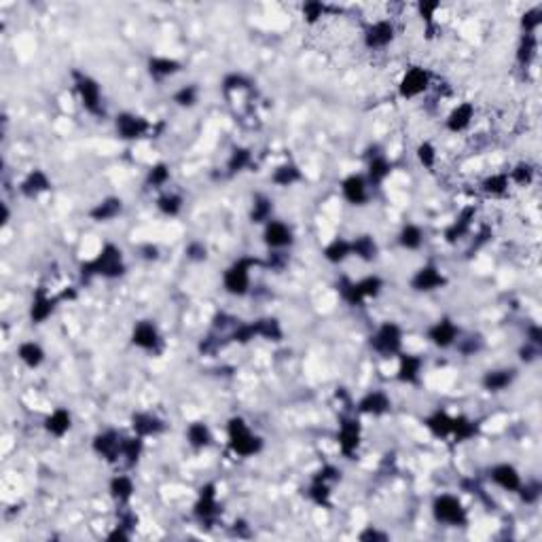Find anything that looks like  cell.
<instances>
[{"instance_id": "1f68e13d", "label": "cell", "mask_w": 542, "mask_h": 542, "mask_svg": "<svg viewBox=\"0 0 542 542\" xmlns=\"http://www.w3.org/2000/svg\"><path fill=\"white\" fill-rule=\"evenodd\" d=\"M108 492H111V496H113L115 502L127 504V502L132 500L134 492H136V487H134L132 477H127V474H117V477L111 479V483H108Z\"/></svg>"}, {"instance_id": "30bf717a", "label": "cell", "mask_w": 542, "mask_h": 542, "mask_svg": "<svg viewBox=\"0 0 542 542\" xmlns=\"http://www.w3.org/2000/svg\"><path fill=\"white\" fill-rule=\"evenodd\" d=\"M219 498H216V485L208 483L199 490V498L193 506V515L201 521V523H212L216 517H219Z\"/></svg>"}, {"instance_id": "9f6ffc18", "label": "cell", "mask_w": 542, "mask_h": 542, "mask_svg": "<svg viewBox=\"0 0 542 542\" xmlns=\"http://www.w3.org/2000/svg\"><path fill=\"white\" fill-rule=\"evenodd\" d=\"M324 13H327V5L324 3H318V0H311V3H305L303 5V20L307 24H316L324 17Z\"/></svg>"}, {"instance_id": "83f0119b", "label": "cell", "mask_w": 542, "mask_h": 542, "mask_svg": "<svg viewBox=\"0 0 542 542\" xmlns=\"http://www.w3.org/2000/svg\"><path fill=\"white\" fill-rule=\"evenodd\" d=\"M183 70V64L174 58H164V56H155L148 60V75L155 81H164L168 77H174Z\"/></svg>"}, {"instance_id": "836d02e7", "label": "cell", "mask_w": 542, "mask_h": 542, "mask_svg": "<svg viewBox=\"0 0 542 542\" xmlns=\"http://www.w3.org/2000/svg\"><path fill=\"white\" fill-rule=\"evenodd\" d=\"M324 258L333 265H339L343 261H348L352 256V242L343 240V238H335L327 248H324Z\"/></svg>"}, {"instance_id": "5bb4252c", "label": "cell", "mask_w": 542, "mask_h": 542, "mask_svg": "<svg viewBox=\"0 0 542 542\" xmlns=\"http://www.w3.org/2000/svg\"><path fill=\"white\" fill-rule=\"evenodd\" d=\"M121 441H123V437H119L115 430H106L93 437L91 447L106 462H117L121 458Z\"/></svg>"}, {"instance_id": "d6a6232c", "label": "cell", "mask_w": 542, "mask_h": 542, "mask_svg": "<svg viewBox=\"0 0 542 542\" xmlns=\"http://www.w3.org/2000/svg\"><path fill=\"white\" fill-rule=\"evenodd\" d=\"M17 358L28 366V369H38L45 362V350L36 341H24L17 348Z\"/></svg>"}, {"instance_id": "60d3db41", "label": "cell", "mask_w": 542, "mask_h": 542, "mask_svg": "<svg viewBox=\"0 0 542 542\" xmlns=\"http://www.w3.org/2000/svg\"><path fill=\"white\" fill-rule=\"evenodd\" d=\"M271 212H274V201L265 195H256L254 201H252L250 221L252 223H267V221H271Z\"/></svg>"}, {"instance_id": "7c38bea8", "label": "cell", "mask_w": 542, "mask_h": 542, "mask_svg": "<svg viewBox=\"0 0 542 542\" xmlns=\"http://www.w3.org/2000/svg\"><path fill=\"white\" fill-rule=\"evenodd\" d=\"M396 36V28L390 20H377L364 30V45L369 49H386L392 45Z\"/></svg>"}, {"instance_id": "ba28073f", "label": "cell", "mask_w": 542, "mask_h": 542, "mask_svg": "<svg viewBox=\"0 0 542 542\" xmlns=\"http://www.w3.org/2000/svg\"><path fill=\"white\" fill-rule=\"evenodd\" d=\"M428 87H430V72L424 66H411L398 83V95L403 100H413L421 95Z\"/></svg>"}, {"instance_id": "6da1fadb", "label": "cell", "mask_w": 542, "mask_h": 542, "mask_svg": "<svg viewBox=\"0 0 542 542\" xmlns=\"http://www.w3.org/2000/svg\"><path fill=\"white\" fill-rule=\"evenodd\" d=\"M81 274L83 278H93V276H102V278H119L125 274V261H123V252L121 248H117L115 244H106L95 258L87 261L81 265Z\"/></svg>"}, {"instance_id": "f907efd6", "label": "cell", "mask_w": 542, "mask_h": 542, "mask_svg": "<svg viewBox=\"0 0 542 542\" xmlns=\"http://www.w3.org/2000/svg\"><path fill=\"white\" fill-rule=\"evenodd\" d=\"M415 155H417V161H419V164H421L426 170H432V168L437 166V148H435V144H432V142L424 140V142L417 146Z\"/></svg>"}, {"instance_id": "6f0895ef", "label": "cell", "mask_w": 542, "mask_h": 542, "mask_svg": "<svg viewBox=\"0 0 542 542\" xmlns=\"http://www.w3.org/2000/svg\"><path fill=\"white\" fill-rule=\"evenodd\" d=\"M532 178H534V168L529 166V164H517L513 170H511V176H509V180H513V183H517V185H521V187H525V185H529L532 183Z\"/></svg>"}, {"instance_id": "c3c4849f", "label": "cell", "mask_w": 542, "mask_h": 542, "mask_svg": "<svg viewBox=\"0 0 542 542\" xmlns=\"http://www.w3.org/2000/svg\"><path fill=\"white\" fill-rule=\"evenodd\" d=\"M509 185H511L509 174H492V176H487L483 180L481 187H483V191L487 195H502V193H506Z\"/></svg>"}, {"instance_id": "9a60e30c", "label": "cell", "mask_w": 542, "mask_h": 542, "mask_svg": "<svg viewBox=\"0 0 542 542\" xmlns=\"http://www.w3.org/2000/svg\"><path fill=\"white\" fill-rule=\"evenodd\" d=\"M132 343L144 352H157L161 346V335L155 327V322H150V320L138 322L132 331Z\"/></svg>"}, {"instance_id": "d6986e66", "label": "cell", "mask_w": 542, "mask_h": 542, "mask_svg": "<svg viewBox=\"0 0 542 542\" xmlns=\"http://www.w3.org/2000/svg\"><path fill=\"white\" fill-rule=\"evenodd\" d=\"M398 371L396 377L403 384H419V377L424 371V358L417 354H398Z\"/></svg>"}, {"instance_id": "5b68a950", "label": "cell", "mask_w": 542, "mask_h": 542, "mask_svg": "<svg viewBox=\"0 0 542 542\" xmlns=\"http://www.w3.org/2000/svg\"><path fill=\"white\" fill-rule=\"evenodd\" d=\"M371 348L384 358H394L403 352V329L396 322H384L371 337Z\"/></svg>"}, {"instance_id": "3957f363", "label": "cell", "mask_w": 542, "mask_h": 542, "mask_svg": "<svg viewBox=\"0 0 542 542\" xmlns=\"http://www.w3.org/2000/svg\"><path fill=\"white\" fill-rule=\"evenodd\" d=\"M261 261L252 256H242L238 258L223 276V286L229 295L233 297H244L250 288V269L256 267Z\"/></svg>"}, {"instance_id": "6125c7cd", "label": "cell", "mask_w": 542, "mask_h": 542, "mask_svg": "<svg viewBox=\"0 0 542 542\" xmlns=\"http://www.w3.org/2000/svg\"><path fill=\"white\" fill-rule=\"evenodd\" d=\"M358 538L364 540V542H371V540H388V534L379 532V529H375V527H366L364 532H360Z\"/></svg>"}, {"instance_id": "91938a15", "label": "cell", "mask_w": 542, "mask_h": 542, "mask_svg": "<svg viewBox=\"0 0 542 542\" xmlns=\"http://www.w3.org/2000/svg\"><path fill=\"white\" fill-rule=\"evenodd\" d=\"M187 258L191 261H206L208 258V248L201 242H193L187 246Z\"/></svg>"}, {"instance_id": "cb8c5ba5", "label": "cell", "mask_w": 542, "mask_h": 542, "mask_svg": "<svg viewBox=\"0 0 542 542\" xmlns=\"http://www.w3.org/2000/svg\"><path fill=\"white\" fill-rule=\"evenodd\" d=\"M472 119H474V106H472L470 102H462V104H458L454 111L447 115L445 127H447L451 134H460V132H464V130L470 127Z\"/></svg>"}, {"instance_id": "9c48e42d", "label": "cell", "mask_w": 542, "mask_h": 542, "mask_svg": "<svg viewBox=\"0 0 542 542\" xmlns=\"http://www.w3.org/2000/svg\"><path fill=\"white\" fill-rule=\"evenodd\" d=\"M447 286V278L443 276V271L437 265H424L419 267L413 278H411V288L415 293H432Z\"/></svg>"}, {"instance_id": "ffe728a7", "label": "cell", "mask_w": 542, "mask_h": 542, "mask_svg": "<svg viewBox=\"0 0 542 542\" xmlns=\"http://www.w3.org/2000/svg\"><path fill=\"white\" fill-rule=\"evenodd\" d=\"M392 409V401L382 390H371L358 401V411L364 415H386Z\"/></svg>"}, {"instance_id": "52a82bcc", "label": "cell", "mask_w": 542, "mask_h": 542, "mask_svg": "<svg viewBox=\"0 0 542 542\" xmlns=\"http://www.w3.org/2000/svg\"><path fill=\"white\" fill-rule=\"evenodd\" d=\"M360 439H362V428L360 421L354 417H346L339 424V432H337V443H339V451L343 454V458L352 460L360 447Z\"/></svg>"}, {"instance_id": "94428289", "label": "cell", "mask_w": 542, "mask_h": 542, "mask_svg": "<svg viewBox=\"0 0 542 542\" xmlns=\"http://www.w3.org/2000/svg\"><path fill=\"white\" fill-rule=\"evenodd\" d=\"M519 492H521V498H523L525 502H536L538 496H540V485H538V483H534V485H521Z\"/></svg>"}, {"instance_id": "4fadbf2b", "label": "cell", "mask_w": 542, "mask_h": 542, "mask_svg": "<svg viewBox=\"0 0 542 542\" xmlns=\"http://www.w3.org/2000/svg\"><path fill=\"white\" fill-rule=\"evenodd\" d=\"M115 127H117V134H119L121 140H138V138L148 134L150 123L144 117H140V115L121 113L115 119Z\"/></svg>"}, {"instance_id": "e7e4bbea", "label": "cell", "mask_w": 542, "mask_h": 542, "mask_svg": "<svg viewBox=\"0 0 542 542\" xmlns=\"http://www.w3.org/2000/svg\"><path fill=\"white\" fill-rule=\"evenodd\" d=\"M108 540H121V542L130 540V527H125L123 523L117 525L111 534H108Z\"/></svg>"}, {"instance_id": "e575fe53", "label": "cell", "mask_w": 542, "mask_h": 542, "mask_svg": "<svg viewBox=\"0 0 542 542\" xmlns=\"http://www.w3.org/2000/svg\"><path fill=\"white\" fill-rule=\"evenodd\" d=\"M301 180H303V174H301L299 166H295V164H282L274 170V174H271V183L278 187H293L295 183H301Z\"/></svg>"}, {"instance_id": "816d5d0a", "label": "cell", "mask_w": 542, "mask_h": 542, "mask_svg": "<svg viewBox=\"0 0 542 542\" xmlns=\"http://www.w3.org/2000/svg\"><path fill=\"white\" fill-rule=\"evenodd\" d=\"M199 100V89L195 85H185L174 93V102L180 108H193Z\"/></svg>"}, {"instance_id": "11a10c76", "label": "cell", "mask_w": 542, "mask_h": 542, "mask_svg": "<svg viewBox=\"0 0 542 542\" xmlns=\"http://www.w3.org/2000/svg\"><path fill=\"white\" fill-rule=\"evenodd\" d=\"M254 337H258V331H256V320L254 322H246V324H240V327L233 331L231 339L235 343H248L252 341Z\"/></svg>"}, {"instance_id": "277c9868", "label": "cell", "mask_w": 542, "mask_h": 542, "mask_svg": "<svg viewBox=\"0 0 542 542\" xmlns=\"http://www.w3.org/2000/svg\"><path fill=\"white\" fill-rule=\"evenodd\" d=\"M72 79H75V87H77V93L81 98V104L85 111L93 117H104V102H102L100 83L93 77L79 72V70L72 72Z\"/></svg>"}, {"instance_id": "4dcf8cb0", "label": "cell", "mask_w": 542, "mask_h": 542, "mask_svg": "<svg viewBox=\"0 0 542 542\" xmlns=\"http://www.w3.org/2000/svg\"><path fill=\"white\" fill-rule=\"evenodd\" d=\"M424 426L439 439H447L454 432V417L447 411H435L424 419Z\"/></svg>"}, {"instance_id": "484cf974", "label": "cell", "mask_w": 542, "mask_h": 542, "mask_svg": "<svg viewBox=\"0 0 542 542\" xmlns=\"http://www.w3.org/2000/svg\"><path fill=\"white\" fill-rule=\"evenodd\" d=\"M515 369H494L487 371L481 379V386L487 392H502L506 390L513 382H515Z\"/></svg>"}, {"instance_id": "f35d334b", "label": "cell", "mask_w": 542, "mask_h": 542, "mask_svg": "<svg viewBox=\"0 0 542 542\" xmlns=\"http://www.w3.org/2000/svg\"><path fill=\"white\" fill-rule=\"evenodd\" d=\"M307 496L318 506H324V509L331 506V483L313 479L311 485H309V490H307Z\"/></svg>"}, {"instance_id": "f5cc1de1", "label": "cell", "mask_w": 542, "mask_h": 542, "mask_svg": "<svg viewBox=\"0 0 542 542\" xmlns=\"http://www.w3.org/2000/svg\"><path fill=\"white\" fill-rule=\"evenodd\" d=\"M252 87V81L240 72H231L223 79V91L229 93V91H244V89H250Z\"/></svg>"}, {"instance_id": "44dd1931", "label": "cell", "mask_w": 542, "mask_h": 542, "mask_svg": "<svg viewBox=\"0 0 542 542\" xmlns=\"http://www.w3.org/2000/svg\"><path fill=\"white\" fill-rule=\"evenodd\" d=\"M341 193H343L346 201H350L352 206H364L369 199V183L360 174H350L341 183Z\"/></svg>"}, {"instance_id": "ee69618b", "label": "cell", "mask_w": 542, "mask_h": 542, "mask_svg": "<svg viewBox=\"0 0 542 542\" xmlns=\"http://www.w3.org/2000/svg\"><path fill=\"white\" fill-rule=\"evenodd\" d=\"M250 164H252V150L238 146V148H233V153L227 161V170H229V174H238V172H244Z\"/></svg>"}, {"instance_id": "f6af8a7d", "label": "cell", "mask_w": 542, "mask_h": 542, "mask_svg": "<svg viewBox=\"0 0 542 542\" xmlns=\"http://www.w3.org/2000/svg\"><path fill=\"white\" fill-rule=\"evenodd\" d=\"M183 206L185 201L178 193H164L157 199V210L166 216H178L183 212Z\"/></svg>"}, {"instance_id": "03108f58", "label": "cell", "mask_w": 542, "mask_h": 542, "mask_svg": "<svg viewBox=\"0 0 542 542\" xmlns=\"http://www.w3.org/2000/svg\"><path fill=\"white\" fill-rule=\"evenodd\" d=\"M142 252H144V258H148V261H155V258L159 256V248H157V246H153V244L144 246V248H142Z\"/></svg>"}, {"instance_id": "be15d7a7", "label": "cell", "mask_w": 542, "mask_h": 542, "mask_svg": "<svg viewBox=\"0 0 542 542\" xmlns=\"http://www.w3.org/2000/svg\"><path fill=\"white\" fill-rule=\"evenodd\" d=\"M527 343H532V346H536V348L542 346V331H540L538 324H534V327L527 329Z\"/></svg>"}, {"instance_id": "bcb514c9", "label": "cell", "mask_w": 542, "mask_h": 542, "mask_svg": "<svg viewBox=\"0 0 542 542\" xmlns=\"http://www.w3.org/2000/svg\"><path fill=\"white\" fill-rule=\"evenodd\" d=\"M170 166L168 164H155L150 170H148V174H146V187H150V189H161V187H166L168 183H170Z\"/></svg>"}, {"instance_id": "db71d44e", "label": "cell", "mask_w": 542, "mask_h": 542, "mask_svg": "<svg viewBox=\"0 0 542 542\" xmlns=\"http://www.w3.org/2000/svg\"><path fill=\"white\" fill-rule=\"evenodd\" d=\"M540 24H542V11H540L538 7L525 11L523 17H521V30H523V34H536V30L540 28Z\"/></svg>"}, {"instance_id": "74e56055", "label": "cell", "mask_w": 542, "mask_h": 542, "mask_svg": "<svg viewBox=\"0 0 542 542\" xmlns=\"http://www.w3.org/2000/svg\"><path fill=\"white\" fill-rule=\"evenodd\" d=\"M398 244H401L405 250H419L421 244H424V231H421V227H417V225H413V223L405 225V227L401 229V233H398Z\"/></svg>"}, {"instance_id": "f1b7e54d", "label": "cell", "mask_w": 542, "mask_h": 542, "mask_svg": "<svg viewBox=\"0 0 542 542\" xmlns=\"http://www.w3.org/2000/svg\"><path fill=\"white\" fill-rule=\"evenodd\" d=\"M392 172V164L388 161V157L384 155H373L369 161V170H366V183L369 187H379L384 185L386 178Z\"/></svg>"}, {"instance_id": "b9f144b4", "label": "cell", "mask_w": 542, "mask_h": 542, "mask_svg": "<svg viewBox=\"0 0 542 542\" xmlns=\"http://www.w3.org/2000/svg\"><path fill=\"white\" fill-rule=\"evenodd\" d=\"M536 51H538V38L536 34H523L521 36V42L517 47V62L521 66H527L532 64V60L536 58Z\"/></svg>"}, {"instance_id": "e0dca14e", "label": "cell", "mask_w": 542, "mask_h": 542, "mask_svg": "<svg viewBox=\"0 0 542 542\" xmlns=\"http://www.w3.org/2000/svg\"><path fill=\"white\" fill-rule=\"evenodd\" d=\"M132 428L138 437H157L166 430V421L150 411H138L132 415Z\"/></svg>"}, {"instance_id": "7dc6e473", "label": "cell", "mask_w": 542, "mask_h": 542, "mask_svg": "<svg viewBox=\"0 0 542 542\" xmlns=\"http://www.w3.org/2000/svg\"><path fill=\"white\" fill-rule=\"evenodd\" d=\"M356 288H358L362 301L375 299L379 293H382V288H384V280L379 278V276H366V278H362V280L356 282Z\"/></svg>"}, {"instance_id": "7402d4cb", "label": "cell", "mask_w": 542, "mask_h": 542, "mask_svg": "<svg viewBox=\"0 0 542 542\" xmlns=\"http://www.w3.org/2000/svg\"><path fill=\"white\" fill-rule=\"evenodd\" d=\"M123 212V199L121 197H104L89 210V219L95 223H111Z\"/></svg>"}, {"instance_id": "8d00e7d4", "label": "cell", "mask_w": 542, "mask_h": 542, "mask_svg": "<svg viewBox=\"0 0 542 542\" xmlns=\"http://www.w3.org/2000/svg\"><path fill=\"white\" fill-rule=\"evenodd\" d=\"M187 441H189L191 447L203 449V447H208L210 441H212V432H210V428H208L203 421H193V424H189V428H187Z\"/></svg>"}, {"instance_id": "d4e9b609", "label": "cell", "mask_w": 542, "mask_h": 542, "mask_svg": "<svg viewBox=\"0 0 542 542\" xmlns=\"http://www.w3.org/2000/svg\"><path fill=\"white\" fill-rule=\"evenodd\" d=\"M20 191H22L24 197L34 199V197H38V195H42V193H47V191H51V178L47 176L45 170H38V168H36V170H32V172L22 180Z\"/></svg>"}, {"instance_id": "680465c9", "label": "cell", "mask_w": 542, "mask_h": 542, "mask_svg": "<svg viewBox=\"0 0 542 542\" xmlns=\"http://www.w3.org/2000/svg\"><path fill=\"white\" fill-rule=\"evenodd\" d=\"M439 9H441V3H419L417 5V11H419V15H421V20L428 24V26H432V22H435V17H437V13H439Z\"/></svg>"}, {"instance_id": "d590c367", "label": "cell", "mask_w": 542, "mask_h": 542, "mask_svg": "<svg viewBox=\"0 0 542 542\" xmlns=\"http://www.w3.org/2000/svg\"><path fill=\"white\" fill-rule=\"evenodd\" d=\"M377 252H379V248H377V242L371 238V235H358L356 240H352V254L354 256H358L360 261H364V263H371V261H375L377 258Z\"/></svg>"}, {"instance_id": "4316f807", "label": "cell", "mask_w": 542, "mask_h": 542, "mask_svg": "<svg viewBox=\"0 0 542 542\" xmlns=\"http://www.w3.org/2000/svg\"><path fill=\"white\" fill-rule=\"evenodd\" d=\"M70 428H72V415H70L68 409H62V407L56 409L53 413H49L47 419H45V430L56 439L66 437L70 432Z\"/></svg>"}, {"instance_id": "7bdbcfd3", "label": "cell", "mask_w": 542, "mask_h": 542, "mask_svg": "<svg viewBox=\"0 0 542 542\" xmlns=\"http://www.w3.org/2000/svg\"><path fill=\"white\" fill-rule=\"evenodd\" d=\"M142 449H144V443H142V437H138V435L121 441V458L127 462V466H134L140 460Z\"/></svg>"}, {"instance_id": "2e32d148", "label": "cell", "mask_w": 542, "mask_h": 542, "mask_svg": "<svg viewBox=\"0 0 542 542\" xmlns=\"http://www.w3.org/2000/svg\"><path fill=\"white\" fill-rule=\"evenodd\" d=\"M263 242L271 250H280L293 244V229L282 221H267L263 229Z\"/></svg>"}, {"instance_id": "7a4b0ae2", "label": "cell", "mask_w": 542, "mask_h": 542, "mask_svg": "<svg viewBox=\"0 0 542 542\" xmlns=\"http://www.w3.org/2000/svg\"><path fill=\"white\" fill-rule=\"evenodd\" d=\"M227 439L233 454L242 458H252L263 451V439L250 430L242 417H231L227 424Z\"/></svg>"}, {"instance_id": "603a6c76", "label": "cell", "mask_w": 542, "mask_h": 542, "mask_svg": "<svg viewBox=\"0 0 542 542\" xmlns=\"http://www.w3.org/2000/svg\"><path fill=\"white\" fill-rule=\"evenodd\" d=\"M56 297H49L45 288H38L32 297V305H30V320L34 324H42L51 318V313L56 311Z\"/></svg>"}, {"instance_id": "8fae6325", "label": "cell", "mask_w": 542, "mask_h": 542, "mask_svg": "<svg viewBox=\"0 0 542 542\" xmlns=\"http://www.w3.org/2000/svg\"><path fill=\"white\" fill-rule=\"evenodd\" d=\"M458 337H460V329L456 327V322L451 318H441L437 320L432 327L428 329V339L432 346H437L441 350H447L451 346L458 343Z\"/></svg>"}, {"instance_id": "681fc988", "label": "cell", "mask_w": 542, "mask_h": 542, "mask_svg": "<svg viewBox=\"0 0 542 542\" xmlns=\"http://www.w3.org/2000/svg\"><path fill=\"white\" fill-rule=\"evenodd\" d=\"M477 435V426L468 419V417H454V432L451 437H456L458 441H468Z\"/></svg>"}, {"instance_id": "8992f818", "label": "cell", "mask_w": 542, "mask_h": 542, "mask_svg": "<svg viewBox=\"0 0 542 542\" xmlns=\"http://www.w3.org/2000/svg\"><path fill=\"white\" fill-rule=\"evenodd\" d=\"M432 517L443 525L458 527V525L466 523V509H464V504L460 502L458 496L441 494V496L435 498V502H432Z\"/></svg>"}, {"instance_id": "ac0fdd59", "label": "cell", "mask_w": 542, "mask_h": 542, "mask_svg": "<svg viewBox=\"0 0 542 542\" xmlns=\"http://www.w3.org/2000/svg\"><path fill=\"white\" fill-rule=\"evenodd\" d=\"M490 479L504 492H519V487L523 485V479L519 474V470L513 464H496L490 470Z\"/></svg>"}, {"instance_id": "f546056e", "label": "cell", "mask_w": 542, "mask_h": 542, "mask_svg": "<svg viewBox=\"0 0 542 542\" xmlns=\"http://www.w3.org/2000/svg\"><path fill=\"white\" fill-rule=\"evenodd\" d=\"M474 214H477V210L474 208H464L460 214H458V219L447 227V231H445V240L449 242V244H456L458 240H462L468 231H470V225H472V221H474Z\"/></svg>"}, {"instance_id": "ab89813d", "label": "cell", "mask_w": 542, "mask_h": 542, "mask_svg": "<svg viewBox=\"0 0 542 542\" xmlns=\"http://www.w3.org/2000/svg\"><path fill=\"white\" fill-rule=\"evenodd\" d=\"M256 331H258V337L267 339V341H280L284 337V331H282L280 322L276 318H261V320H256Z\"/></svg>"}]
</instances>
